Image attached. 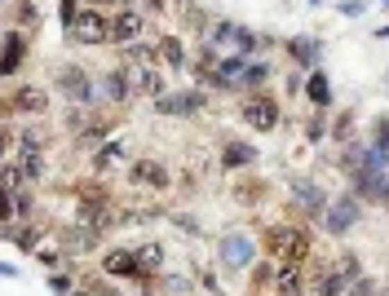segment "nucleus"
I'll return each instance as SVG.
<instances>
[{
    "label": "nucleus",
    "instance_id": "1",
    "mask_svg": "<svg viewBox=\"0 0 389 296\" xmlns=\"http://www.w3.org/2000/svg\"><path fill=\"white\" fill-rule=\"evenodd\" d=\"M265 247L279 265H301L310 256V234L297 226H270L265 230Z\"/></svg>",
    "mask_w": 389,
    "mask_h": 296
},
{
    "label": "nucleus",
    "instance_id": "2",
    "mask_svg": "<svg viewBox=\"0 0 389 296\" xmlns=\"http://www.w3.org/2000/svg\"><path fill=\"white\" fill-rule=\"evenodd\" d=\"M252 31L239 27V22H217V27L208 31V53H204V67L217 62V53H230V58H248L252 53Z\"/></svg>",
    "mask_w": 389,
    "mask_h": 296
},
{
    "label": "nucleus",
    "instance_id": "3",
    "mask_svg": "<svg viewBox=\"0 0 389 296\" xmlns=\"http://www.w3.org/2000/svg\"><path fill=\"white\" fill-rule=\"evenodd\" d=\"M71 35H76L80 44H102V40H111V18H106L102 9H84V14L71 22Z\"/></svg>",
    "mask_w": 389,
    "mask_h": 296
},
{
    "label": "nucleus",
    "instance_id": "4",
    "mask_svg": "<svg viewBox=\"0 0 389 296\" xmlns=\"http://www.w3.org/2000/svg\"><path fill=\"white\" fill-rule=\"evenodd\" d=\"M243 124H252L257 133H270V128L279 124V106L265 98V93H257V98L243 102Z\"/></svg>",
    "mask_w": 389,
    "mask_h": 296
},
{
    "label": "nucleus",
    "instance_id": "5",
    "mask_svg": "<svg viewBox=\"0 0 389 296\" xmlns=\"http://www.w3.org/2000/svg\"><path fill=\"white\" fill-rule=\"evenodd\" d=\"M58 85H63V93H67L71 102H93V85H89V76H84L80 67L58 71Z\"/></svg>",
    "mask_w": 389,
    "mask_h": 296
},
{
    "label": "nucleus",
    "instance_id": "6",
    "mask_svg": "<svg viewBox=\"0 0 389 296\" xmlns=\"http://www.w3.org/2000/svg\"><path fill=\"white\" fill-rule=\"evenodd\" d=\"M222 261L230 270H243V265L252 261V243L243 239V234H226V239H222Z\"/></svg>",
    "mask_w": 389,
    "mask_h": 296
},
{
    "label": "nucleus",
    "instance_id": "7",
    "mask_svg": "<svg viewBox=\"0 0 389 296\" xmlns=\"http://www.w3.org/2000/svg\"><path fill=\"white\" fill-rule=\"evenodd\" d=\"M354 221H358V204H354V199H340V204L332 208V212H327V230H332V234H345L349 226H354Z\"/></svg>",
    "mask_w": 389,
    "mask_h": 296
},
{
    "label": "nucleus",
    "instance_id": "8",
    "mask_svg": "<svg viewBox=\"0 0 389 296\" xmlns=\"http://www.w3.org/2000/svg\"><path fill=\"white\" fill-rule=\"evenodd\" d=\"M102 270H106V275H115V279H133L142 270V261H138V252H124V247H119V252H111L102 261Z\"/></svg>",
    "mask_w": 389,
    "mask_h": 296
},
{
    "label": "nucleus",
    "instance_id": "9",
    "mask_svg": "<svg viewBox=\"0 0 389 296\" xmlns=\"http://www.w3.org/2000/svg\"><path fill=\"white\" fill-rule=\"evenodd\" d=\"M133 89L138 93H146V98H155L160 102V93H164V80H160V71H151V67H133Z\"/></svg>",
    "mask_w": 389,
    "mask_h": 296
},
{
    "label": "nucleus",
    "instance_id": "10",
    "mask_svg": "<svg viewBox=\"0 0 389 296\" xmlns=\"http://www.w3.org/2000/svg\"><path fill=\"white\" fill-rule=\"evenodd\" d=\"M138 31H142V14H138V9H124V14L111 18V40L124 44V40H133Z\"/></svg>",
    "mask_w": 389,
    "mask_h": 296
},
{
    "label": "nucleus",
    "instance_id": "11",
    "mask_svg": "<svg viewBox=\"0 0 389 296\" xmlns=\"http://www.w3.org/2000/svg\"><path fill=\"white\" fill-rule=\"evenodd\" d=\"M133 182H146V186H155V191H164V186H168V173H164L155 159H138V164H133Z\"/></svg>",
    "mask_w": 389,
    "mask_h": 296
},
{
    "label": "nucleus",
    "instance_id": "12",
    "mask_svg": "<svg viewBox=\"0 0 389 296\" xmlns=\"http://www.w3.org/2000/svg\"><path fill=\"white\" fill-rule=\"evenodd\" d=\"M243 71H248V58H226V62L213 67V80H217V85H235Z\"/></svg>",
    "mask_w": 389,
    "mask_h": 296
},
{
    "label": "nucleus",
    "instance_id": "13",
    "mask_svg": "<svg viewBox=\"0 0 389 296\" xmlns=\"http://www.w3.org/2000/svg\"><path fill=\"white\" fill-rule=\"evenodd\" d=\"M199 93H177V98H160V111H173V115H190L199 111Z\"/></svg>",
    "mask_w": 389,
    "mask_h": 296
},
{
    "label": "nucleus",
    "instance_id": "14",
    "mask_svg": "<svg viewBox=\"0 0 389 296\" xmlns=\"http://www.w3.org/2000/svg\"><path fill=\"white\" fill-rule=\"evenodd\" d=\"M102 89H106V98H111V102H129V89H133V80L124 76V71H111V76L102 80Z\"/></svg>",
    "mask_w": 389,
    "mask_h": 296
},
{
    "label": "nucleus",
    "instance_id": "15",
    "mask_svg": "<svg viewBox=\"0 0 389 296\" xmlns=\"http://www.w3.org/2000/svg\"><path fill=\"white\" fill-rule=\"evenodd\" d=\"M18 62H22V35L9 31V35H5V62H0V71H5V76H14Z\"/></svg>",
    "mask_w": 389,
    "mask_h": 296
},
{
    "label": "nucleus",
    "instance_id": "16",
    "mask_svg": "<svg viewBox=\"0 0 389 296\" xmlns=\"http://www.w3.org/2000/svg\"><path fill=\"white\" fill-rule=\"evenodd\" d=\"M252 159H257V150H252V146H239V141H230V146H226V168H243V164H252Z\"/></svg>",
    "mask_w": 389,
    "mask_h": 296
},
{
    "label": "nucleus",
    "instance_id": "17",
    "mask_svg": "<svg viewBox=\"0 0 389 296\" xmlns=\"http://www.w3.org/2000/svg\"><path fill=\"white\" fill-rule=\"evenodd\" d=\"M297 195H301V204H306L310 212H323V208H327L323 191H319V186H310V182H297Z\"/></svg>",
    "mask_w": 389,
    "mask_h": 296
},
{
    "label": "nucleus",
    "instance_id": "18",
    "mask_svg": "<svg viewBox=\"0 0 389 296\" xmlns=\"http://www.w3.org/2000/svg\"><path fill=\"white\" fill-rule=\"evenodd\" d=\"M44 106H49V98H44L40 89H22V93H18V111H31V115H40Z\"/></svg>",
    "mask_w": 389,
    "mask_h": 296
},
{
    "label": "nucleus",
    "instance_id": "19",
    "mask_svg": "<svg viewBox=\"0 0 389 296\" xmlns=\"http://www.w3.org/2000/svg\"><path fill=\"white\" fill-rule=\"evenodd\" d=\"M279 292H283V296H301V275H297V265H279Z\"/></svg>",
    "mask_w": 389,
    "mask_h": 296
},
{
    "label": "nucleus",
    "instance_id": "20",
    "mask_svg": "<svg viewBox=\"0 0 389 296\" xmlns=\"http://www.w3.org/2000/svg\"><path fill=\"white\" fill-rule=\"evenodd\" d=\"M306 93L314 98V106H327V98H332V89H327V76H323V71H314V76H310Z\"/></svg>",
    "mask_w": 389,
    "mask_h": 296
},
{
    "label": "nucleus",
    "instance_id": "21",
    "mask_svg": "<svg viewBox=\"0 0 389 296\" xmlns=\"http://www.w3.org/2000/svg\"><path fill=\"white\" fill-rule=\"evenodd\" d=\"M18 168H22V177H27V182H35V177L44 173V159H40V150H27V155H22V164H18Z\"/></svg>",
    "mask_w": 389,
    "mask_h": 296
},
{
    "label": "nucleus",
    "instance_id": "22",
    "mask_svg": "<svg viewBox=\"0 0 389 296\" xmlns=\"http://www.w3.org/2000/svg\"><path fill=\"white\" fill-rule=\"evenodd\" d=\"M119 155H124V146H119V141H111V146H102V150H97V155H93V164H97V168H111V164L119 159Z\"/></svg>",
    "mask_w": 389,
    "mask_h": 296
},
{
    "label": "nucleus",
    "instance_id": "23",
    "mask_svg": "<svg viewBox=\"0 0 389 296\" xmlns=\"http://www.w3.org/2000/svg\"><path fill=\"white\" fill-rule=\"evenodd\" d=\"M138 261H142V270H160V261H164V252L155 243H146V247H138Z\"/></svg>",
    "mask_w": 389,
    "mask_h": 296
},
{
    "label": "nucleus",
    "instance_id": "24",
    "mask_svg": "<svg viewBox=\"0 0 389 296\" xmlns=\"http://www.w3.org/2000/svg\"><path fill=\"white\" fill-rule=\"evenodd\" d=\"M314 40H306V35H301V40H292V58H297V62H314Z\"/></svg>",
    "mask_w": 389,
    "mask_h": 296
},
{
    "label": "nucleus",
    "instance_id": "25",
    "mask_svg": "<svg viewBox=\"0 0 389 296\" xmlns=\"http://www.w3.org/2000/svg\"><path fill=\"white\" fill-rule=\"evenodd\" d=\"M160 58H164V62H173V67H181V44L177 40H164L160 44Z\"/></svg>",
    "mask_w": 389,
    "mask_h": 296
},
{
    "label": "nucleus",
    "instance_id": "26",
    "mask_svg": "<svg viewBox=\"0 0 389 296\" xmlns=\"http://www.w3.org/2000/svg\"><path fill=\"white\" fill-rule=\"evenodd\" d=\"M142 5L151 9V14H164V9H168V0H142Z\"/></svg>",
    "mask_w": 389,
    "mask_h": 296
},
{
    "label": "nucleus",
    "instance_id": "27",
    "mask_svg": "<svg viewBox=\"0 0 389 296\" xmlns=\"http://www.w3.org/2000/svg\"><path fill=\"white\" fill-rule=\"evenodd\" d=\"M376 141H381V146L389 150V124H381V128H376Z\"/></svg>",
    "mask_w": 389,
    "mask_h": 296
},
{
    "label": "nucleus",
    "instance_id": "28",
    "mask_svg": "<svg viewBox=\"0 0 389 296\" xmlns=\"http://www.w3.org/2000/svg\"><path fill=\"white\" fill-rule=\"evenodd\" d=\"M93 5H115V0H93Z\"/></svg>",
    "mask_w": 389,
    "mask_h": 296
}]
</instances>
